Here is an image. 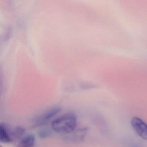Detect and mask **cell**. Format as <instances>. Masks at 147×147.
<instances>
[{
    "label": "cell",
    "instance_id": "1",
    "mask_svg": "<svg viewBox=\"0 0 147 147\" xmlns=\"http://www.w3.org/2000/svg\"><path fill=\"white\" fill-rule=\"evenodd\" d=\"M77 119L73 113H68L58 117L52 121L51 128L55 132L67 135L76 129Z\"/></svg>",
    "mask_w": 147,
    "mask_h": 147
},
{
    "label": "cell",
    "instance_id": "2",
    "mask_svg": "<svg viewBox=\"0 0 147 147\" xmlns=\"http://www.w3.org/2000/svg\"><path fill=\"white\" fill-rule=\"evenodd\" d=\"M61 108L60 107H54L42 113L37 117L33 122L34 127L42 126L47 123L51 119L61 112Z\"/></svg>",
    "mask_w": 147,
    "mask_h": 147
},
{
    "label": "cell",
    "instance_id": "3",
    "mask_svg": "<svg viewBox=\"0 0 147 147\" xmlns=\"http://www.w3.org/2000/svg\"><path fill=\"white\" fill-rule=\"evenodd\" d=\"M131 125L136 133L143 139L147 140V124L137 117H133Z\"/></svg>",
    "mask_w": 147,
    "mask_h": 147
},
{
    "label": "cell",
    "instance_id": "4",
    "mask_svg": "<svg viewBox=\"0 0 147 147\" xmlns=\"http://www.w3.org/2000/svg\"><path fill=\"white\" fill-rule=\"evenodd\" d=\"M87 131L88 129L86 127L76 129L70 133L64 135V139L72 142H82L86 136Z\"/></svg>",
    "mask_w": 147,
    "mask_h": 147
},
{
    "label": "cell",
    "instance_id": "5",
    "mask_svg": "<svg viewBox=\"0 0 147 147\" xmlns=\"http://www.w3.org/2000/svg\"><path fill=\"white\" fill-rule=\"evenodd\" d=\"M0 141L3 143L13 142L11 137L10 128L4 123H1L0 124Z\"/></svg>",
    "mask_w": 147,
    "mask_h": 147
},
{
    "label": "cell",
    "instance_id": "6",
    "mask_svg": "<svg viewBox=\"0 0 147 147\" xmlns=\"http://www.w3.org/2000/svg\"><path fill=\"white\" fill-rule=\"evenodd\" d=\"M36 138L34 135H27L20 139L15 147H34Z\"/></svg>",
    "mask_w": 147,
    "mask_h": 147
},
{
    "label": "cell",
    "instance_id": "7",
    "mask_svg": "<svg viewBox=\"0 0 147 147\" xmlns=\"http://www.w3.org/2000/svg\"><path fill=\"white\" fill-rule=\"evenodd\" d=\"M25 131V129L21 126H16L13 128H10L11 137L13 142L21 139Z\"/></svg>",
    "mask_w": 147,
    "mask_h": 147
},
{
    "label": "cell",
    "instance_id": "8",
    "mask_svg": "<svg viewBox=\"0 0 147 147\" xmlns=\"http://www.w3.org/2000/svg\"><path fill=\"white\" fill-rule=\"evenodd\" d=\"M51 131L49 129L44 128L41 129L38 132V136L41 138H45L51 136Z\"/></svg>",
    "mask_w": 147,
    "mask_h": 147
}]
</instances>
